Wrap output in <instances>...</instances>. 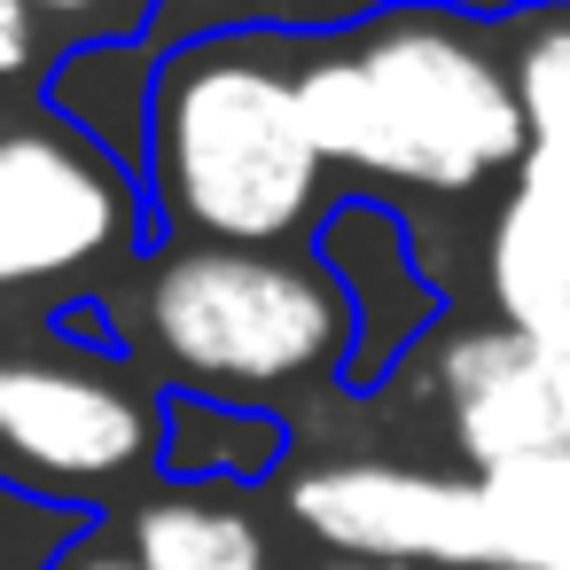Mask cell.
<instances>
[{
	"instance_id": "1",
	"label": "cell",
	"mask_w": 570,
	"mask_h": 570,
	"mask_svg": "<svg viewBox=\"0 0 570 570\" xmlns=\"http://www.w3.org/2000/svg\"><path fill=\"white\" fill-rule=\"evenodd\" d=\"M297 95L328 173H352L360 196H469L531 157V126L508 79V56L476 17L391 9L344 32H297Z\"/></svg>"
},
{
	"instance_id": "2",
	"label": "cell",
	"mask_w": 570,
	"mask_h": 570,
	"mask_svg": "<svg viewBox=\"0 0 570 570\" xmlns=\"http://www.w3.org/2000/svg\"><path fill=\"white\" fill-rule=\"evenodd\" d=\"M297 63V32H204L165 56L141 157L157 227L243 250H305L321 235L344 196H328Z\"/></svg>"
},
{
	"instance_id": "3",
	"label": "cell",
	"mask_w": 570,
	"mask_h": 570,
	"mask_svg": "<svg viewBox=\"0 0 570 570\" xmlns=\"http://www.w3.org/2000/svg\"><path fill=\"white\" fill-rule=\"evenodd\" d=\"M141 352L157 360L165 391L243 399L266 406L274 391L344 383L360 321L328 258L305 250H243V243H188L157 250L134 297Z\"/></svg>"
},
{
	"instance_id": "4",
	"label": "cell",
	"mask_w": 570,
	"mask_h": 570,
	"mask_svg": "<svg viewBox=\"0 0 570 570\" xmlns=\"http://www.w3.org/2000/svg\"><path fill=\"white\" fill-rule=\"evenodd\" d=\"M157 212L134 165L87 141L71 118L9 110L0 118V297L56 289L102 258L149 250Z\"/></svg>"
},
{
	"instance_id": "5",
	"label": "cell",
	"mask_w": 570,
	"mask_h": 570,
	"mask_svg": "<svg viewBox=\"0 0 570 570\" xmlns=\"http://www.w3.org/2000/svg\"><path fill=\"white\" fill-rule=\"evenodd\" d=\"M282 508L297 531L352 562L399 570H484V484L476 469H414V461H297L282 469Z\"/></svg>"
},
{
	"instance_id": "6",
	"label": "cell",
	"mask_w": 570,
	"mask_h": 570,
	"mask_svg": "<svg viewBox=\"0 0 570 570\" xmlns=\"http://www.w3.org/2000/svg\"><path fill=\"white\" fill-rule=\"evenodd\" d=\"M438 399L453 453L469 469L531 461V453H570V352L531 344L523 328H453L430 352Z\"/></svg>"
},
{
	"instance_id": "7",
	"label": "cell",
	"mask_w": 570,
	"mask_h": 570,
	"mask_svg": "<svg viewBox=\"0 0 570 570\" xmlns=\"http://www.w3.org/2000/svg\"><path fill=\"white\" fill-rule=\"evenodd\" d=\"M0 453L40 484H102L157 461V406L95 367L0 360Z\"/></svg>"
},
{
	"instance_id": "8",
	"label": "cell",
	"mask_w": 570,
	"mask_h": 570,
	"mask_svg": "<svg viewBox=\"0 0 570 570\" xmlns=\"http://www.w3.org/2000/svg\"><path fill=\"white\" fill-rule=\"evenodd\" d=\"M313 250L328 258V274L344 282L352 321H360L344 391H375V383L406 360V344L438 321V305H445L438 282L422 274L414 227H406V212H399L391 196H344V204L321 219Z\"/></svg>"
},
{
	"instance_id": "9",
	"label": "cell",
	"mask_w": 570,
	"mask_h": 570,
	"mask_svg": "<svg viewBox=\"0 0 570 570\" xmlns=\"http://www.w3.org/2000/svg\"><path fill=\"white\" fill-rule=\"evenodd\" d=\"M484 297L508 328L570 352V149L531 141L484 235Z\"/></svg>"
},
{
	"instance_id": "10",
	"label": "cell",
	"mask_w": 570,
	"mask_h": 570,
	"mask_svg": "<svg viewBox=\"0 0 570 570\" xmlns=\"http://www.w3.org/2000/svg\"><path fill=\"white\" fill-rule=\"evenodd\" d=\"M157 469L173 492H219V484H266L289 469V422L274 406L165 391L157 406Z\"/></svg>"
},
{
	"instance_id": "11",
	"label": "cell",
	"mask_w": 570,
	"mask_h": 570,
	"mask_svg": "<svg viewBox=\"0 0 570 570\" xmlns=\"http://www.w3.org/2000/svg\"><path fill=\"white\" fill-rule=\"evenodd\" d=\"M391 9H453L476 24H515L539 9H570V0H157L141 40L157 56H173L204 32H344V24H367Z\"/></svg>"
},
{
	"instance_id": "12",
	"label": "cell",
	"mask_w": 570,
	"mask_h": 570,
	"mask_svg": "<svg viewBox=\"0 0 570 570\" xmlns=\"http://www.w3.org/2000/svg\"><path fill=\"white\" fill-rule=\"evenodd\" d=\"M157 71H165V56L149 40H79L71 56H56L40 102L56 118H71L87 141H102L118 165L141 173V157H149V110H157Z\"/></svg>"
},
{
	"instance_id": "13",
	"label": "cell",
	"mask_w": 570,
	"mask_h": 570,
	"mask_svg": "<svg viewBox=\"0 0 570 570\" xmlns=\"http://www.w3.org/2000/svg\"><path fill=\"white\" fill-rule=\"evenodd\" d=\"M484 484V570H570V453L476 469Z\"/></svg>"
},
{
	"instance_id": "14",
	"label": "cell",
	"mask_w": 570,
	"mask_h": 570,
	"mask_svg": "<svg viewBox=\"0 0 570 570\" xmlns=\"http://www.w3.org/2000/svg\"><path fill=\"white\" fill-rule=\"evenodd\" d=\"M141 570H274L266 531L235 508V500H204V492H165L134 515V547Z\"/></svg>"
},
{
	"instance_id": "15",
	"label": "cell",
	"mask_w": 570,
	"mask_h": 570,
	"mask_svg": "<svg viewBox=\"0 0 570 570\" xmlns=\"http://www.w3.org/2000/svg\"><path fill=\"white\" fill-rule=\"evenodd\" d=\"M508 79H515V102H523L531 141H562L570 149V9L515 17Z\"/></svg>"
},
{
	"instance_id": "16",
	"label": "cell",
	"mask_w": 570,
	"mask_h": 570,
	"mask_svg": "<svg viewBox=\"0 0 570 570\" xmlns=\"http://www.w3.org/2000/svg\"><path fill=\"white\" fill-rule=\"evenodd\" d=\"M87 531H95V508L79 492H40L0 476V570H63Z\"/></svg>"
},
{
	"instance_id": "17",
	"label": "cell",
	"mask_w": 570,
	"mask_h": 570,
	"mask_svg": "<svg viewBox=\"0 0 570 570\" xmlns=\"http://www.w3.org/2000/svg\"><path fill=\"white\" fill-rule=\"evenodd\" d=\"M32 17H63V24H87V40H141L157 0H24Z\"/></svg>"
},
{
	"instance_id": "18",
	"label": "cell",
	"mask_w": 570,
	"mask_h": 570,
	"mask_svg": "<svg viewBox=\"0 0 570 570\" xmlns=\"http://www.w3.org/2000/svg\"><path fill=\"white\" fill-rule=\"evenodd\" d=\"M40 63V17L24 0H0V79H24Z\"/></svg>"
},
{
	"instance_id": "19",
	"label": "cell",
	"mask_w": 570,
	"mask_h": 570,
	"mask_svg": "<svg viewBox=\"0 0 570 570\" xmlns=\"http://www.w3.org/2000/svg\"><path fill=\"white\" fill-rule=\"evenodd\" d=\"M79 570H141L134 554H95V562H79Z\"/></svg>"
},
{
	"instance_id": "20",
	"label": "cell",
	"mask_w": 570,
	"mask_h": 570,
	"mask_svg": "<svg viewBox=\"0 0 570 570\" xmlns=\"http://www.w3.org/2000/svg\"><path fill=\"white\" fill-rule=\"evenodd\" d=\"M321 570H399V562H352V554H344V562H321Z\"/></svg>"
}]
</instances>
